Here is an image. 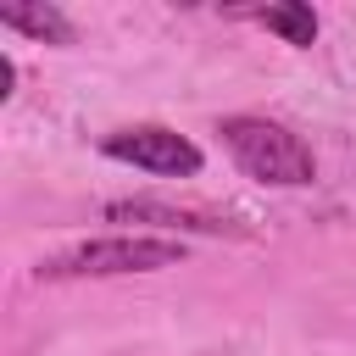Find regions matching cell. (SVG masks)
Listing matches in <instances>:
<instances>
[{
  "label": "cell",
  "mask_w": 356,
  "mask_h": 356,
  "mask_svg": "<svg viewBox=\"0 0 356 356\" xmlns=\"http://www.w3.org/2000/svg\"><path fill=\"white\" fill-rule=\"evenodd\" d=\"M217 134H222L228 156L239 161V172H245V178H256V184L300 189V184H312V178H317V156H312V145H306L295 128L273 122V117L234 111V117H222V122H217Z\"/></svg>",
  "instance_id": "1"
},
{
  "label": "cell",
  "mask_w": 356,
  "mask_h": 356,
  "mask_svg": "<svg viewBox=\"0 0 356 356\" xmlns=\"http://www.w3.org/2000/svg\"><path fill=\"white\" fill-rule=\"evenodd\" d=\"M178 261H184V239L106 234V239H83V245L39 261V278H122V273H156V267H178Z\"/></svg>",
  "instance_id": "2"
},
{
  "label": "cell",
  "mask_w": 356,
  "mask_h": 356,
  "mask_svg": "<svg viewBox=\"0 0 356 356\" xmlns=\"http://www.w3.org/2000/svg\"><path fill=\"white\" fill-rule=\"evenodd\" d=\"M111 161H128V167H145L156 178H195L200 172V145H189L184 134L161 128V122H139V128H117L106 134L100 145Z\"/></svg>",
  "instance_id": "3"
},
{
  "label": "cell",
  "mask_w": 356,
  "mask_h": 356,
  "mask_svg": "<svg viewBox=\"0 0 356 356\" xmlns=\"http://www.w3.org/2000/svg\"><path fill=\"white\" fill-rule=\"evenodd\" d=\"M106 222H156V228H172V234H245L239 222H228L217 211L167 206V200H111L106 206Z\"/></svg>",
  "instance_id": "4"
},
{
  "label": "cell",
  "mask_w": 356,
  "mask_h": 356,
  "mask_svg": "<svg viewBox=\"0 0 356 356\" xmlns=\"http://www.w3.org/2000/svg\"><path fill=\"white\" fill-rule=\"evenodd\" d=\"M0 22L39 39V44H72V22L44 0H11V6H0Z\"/></svg>",
  "instance_id": "5"
},
{
  "label": "cell",
  "mask_w": 356,
  "mask_h": 356,
  "mask_svg": "<svg viewBox=\"0 0 356 356\" xmlns=\"http://www.w3.org/2000/svg\"><path fill=\"white\" fill-rule=\"evenodd\" d=\"M267 33H278L284 44H317V11L306 0H284V6H267L261 11Z\"/></svg>",
  "instance_id": "6"
},
{
  "label": "cell",
  "mask_w": 356,
  "mask_h": 356,
  "mask_svg": "<svg viewBox=\"0 0 356 356\" xmlns=\"http://www.w3.org/2000/svg\"><path fill=\"white\" fill-rule=\"evenodd\" d=\"M11 83H17V67L0 56V95H11Z\"/></svg>",
  "instance_id": "7"
}]
</instances>
